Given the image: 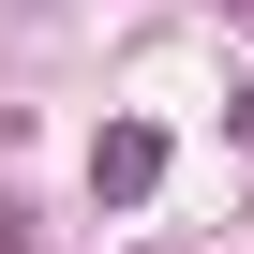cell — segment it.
I'll return each instance as SVG.
<instances>
[{
  "mask_svg": "<svg viewBox=\"0 0 254 254\" xmlns=\"http://www.w3.org/2000/svg\"><path fill=\"white\" fill-rule=\"evenodd\" d=\"M150 180H165V135H150V120H105V135H90V194H105V209H135Z\"/></svg>",
  "mask_w": 254,
  "mask_h": 254,
  "instance_id": "6da1fadb",
  "label": "cell"
},
{
  "mask_svg": "<svg viewBox=\"0 0 254 254\" xmlns=\"http://www.w3.org/2000/svg\"><path fill=\"white\" fill-rule=\"evenodd\" d=\"M224 135H239V150H254V90H239V105H224Z\"/></svg>",
  "mask_w": 254,
  "mask_h": 254,
  "instance_id": "7a4b0ae2",
  "label": "cell"
},
{
  "mask_svg": "<svg viewBox=\"0 0 254 254\" xmlns=\"http://www.w3.org/2000/svg\"><path fill=\"white\" fill-rule=\"evenodd\" d=\"M0 254H15V209H0Z\"/></svg>",
  "mask_w": 254,
  "mask_h": 254,
  "instance_id": "3957f363",
  "label": "cell"
}]
</instances>
